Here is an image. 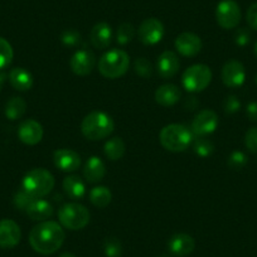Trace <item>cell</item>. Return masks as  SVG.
<instances>
[{"instance_id": "1", "label": "cell", "mask_w": 257, "mask_h": 257, "mask_svg": "<svg viewBox=\"0 0 257 257\" xmlns=\"http://www.w3.org/2000/svg\"><path fill=\"white\" fill-rule=\"evenodd\" d=\"M66 239V233L61 224L53 221H44L32 228L29 243L32 248L41 254H52L58 251Z\"/></svg>"}, {"instance_id": "2", "label": "cell", "mask_w": 257, "mask_h": 257, "mask_svg": "<svg viewBox=\"0 0 257 257\" xmlns=\"http://www.w3.org/2000/svg\"><path fill=\"white\" fill-rule=\"evenodd\" d=\"M115 128V123L110 115L102 111H92L83 117L81 132L83 137L92 142L106 139Z\"/></svg>"}, {"instance_id": "3", "label": "cell", "mask_w": 257, "mask_h": 257, "mask_svg": "<svg viewBox=\"0 0 257 257\" xmlns=\"http://www.w3.org/2000/svg\"><path fill=\"white\" fill-rule=\"evenodd\" d=\"M159 140L163 148L169 152L182 153L192 144L193 133L182 123H170L160 130Z\"/></svg>"}, {"instance_id": "4", "label": "cell", "mask_w": 257, "mask_h": 257, "mask_svg": "<svg viewBox=\"0 0 257 257\" xmlns=\"http://www.w3.org/2000/svg\"><path fill=\"white\" fill-rule=\"evenodd\" d=\"M54 183L56 180L51 172L43 168H36L24 175L22 188L34 198H43L52 192Z\"/></svg>"}, {"instance_id": "5", "label": "cell", "mask_w": 257, "mask_h": 257, "mask_svg": "<svg viewBox=\"0 0 257 257\" xmlns=\"http://www.w3.org/2000/svg\"><path fill=\"white\" fill-rule=\"evenodd\" d=\"M130 66V57L122 49H111L98 61V71L108 80H115L125 75Z\"/></svg>"}, {"instance_id": "6", "label": "cell", "mask_w": 257, "mask_h": 257, "mask_svg": "<svg viewBox=\"0 0 257 257\" xmlns=\"http://www.w3.org/2000/svg\"><path fill=\"white\" fill-rule=\"evenodd\" d=\"M90 211L80 203H67L58 211L59 223L71 231L85 228L90 222Z\"/></svg>"}, {"instance_id": "7", "label": "cell", "mask_w": 257, "mask_h": 257, "mask_svg": "<svg viewBox=\"0 0 257 257\" xmlns=\"http://www.w3.org/2000/svg\"><path fill=\"white\" fill-rule=\"evenodd\" d=\"M212 81V71L206 64H193L182 76L183 87L189 92H202Z\"/></svg>"}, {"instance_id": "8", "label": "cell", "mask_w": 257, "mask_h": 257, "mask_svg": "<svg viewBox=\"0 0 257 257\" xmlns=\"http://www.w3.org/2000/svg\"><path fill=\"white\" fill-rule=\"evenodd\" d=\"M216 19L223 29H233L241 22V9L234 0H222L216 9Z\"/></svg>"}, {"instance_id": "9", "label": "cell", "mask_w": 257, "mask_h": 257, "mask_svg": "<svg viewBox=\"0 0 257 257\" xmlns=\"http://www.w3.org/2000/svg\"><path fill=\"white\" fill-rule=\"evenodd\" d=\"M219 118L213 110H202L192 121V133L197 137H206L216 132Z\"/></svg>"}, {"instance_id": "10", "label": "cell", "mask_w": 257, "mask_h": 257, "mask_svg": "<svg viewBox=\"0 0 257 257\" xmlns=\"http://www.w3.org/2000/svg\"><path fill=\"white\" fill-rule=\"evenodd\" d=\"M165 33L164 26L162 22L157 18H148L140 24L138 36L139 39L147 46H153V44L159 43L163 39Z\"/></svg>"}, {"instance_id": "11", "label": "cell", "mask_w": 257, "mask_h": 257, "mask_svg": "<svg viewBox=\"0 0 257 257\" xmlns=\"http://www.w3.org/2000/svg\"><path fill=\"white\" fill-rule=\"evenodd\" d=\"M222 82L229 88L241 87L246 80V71H244L243 64L236 59L226 62L222 67L221 72Z\"/></svg>"}, {"instance_id": "12", "label": "cell", "mask_w": 257, "mask_h": 257, "mask_svg": "<svg viewBox=\"0 0 257 257\" xmlns=\"http://www.w3.org/2000/svg\"><path fill=\"white\" fill-rule=\"evenodd\" d=\"M96 66V57L88 49H80L70 59V67L77 76H87Z\"/></svg>"}, {"instance_id": "13", "label": "cell", "mask_w": 257, "mask_h": 257, "mask_svg": "<svg viewBox=\"0 0 257 257\" xmlns=\"http://www.w3.org/2000/svg\"><path fill=\"white\" fill-rule=\"evenodd\" d=\"M21 227L13 219H2L0 221V247L2 248H13L21 242Z\"/></svg>"}, {"instance_id": "14", "label": "cell", "mask_w": 257, "mask_h": 257, "mask_svg": "<svg viewBox=\"0 0 257 257\" xmlns=\"http://www.w3.org/2000/svg\"><path fill=\"white\" fill-rule=\"evenodd\" d=\"M18 137L24 144L37 145L43 139V127L38 121L28 118L19 125Z\"/></svg>"}, {"instance_id": "15", "label": "cell", "mask_w": 257, "mask_h": 257, "mask_svg": "<svg viewBox=\"0 0 257 257\" xmlns=\"http://www.w3.org/2000/svg\"><path fill=\"white\" fill-rule=\"evenodd\" d=\"M175 48L182 56L184 57H194L201 52L202 41L197 34L184 32L179 34L174 42Z\"/></svg>"}, {"instance_id": "16", "label": "cell", "mask_w": 257, "mask_h": 257, "mask_svg": "<svg viewBox=\"0 0 257 257\" xmlns=\"http://www.w3.org/2000/svg\"><path fill=\"white\" fill-rule=\"evenodd\" d=\"M54 165L66 173L76 172L81 167V157L71 149L56 150L53 154Z\"/></svg>"}, {"instance_id": "17", "label": "cell", "mask_w": 257, "mask_h": 257, "mask_svg": "<svg viewBox=\"0 0 257 257\" xmlns=\"http://www.w3.org/2000/svg\"><path fill=\"white\" fill-rule=\"evenodd\" d=\"M180 67V62L177 54L172 51L163 52L157 62L158 75L164 80L174 77Z\"/></svg>"}, {"instance_id": "18", "label": "cell", "mask_w": 257, "mask_h": 257, "mask_svg": "<svg viewBox=\"0 0 257 257\" xmlns=\"http://www.w3.org/2000/svg\"><path fill=\"white\" fill-rule=\"evenodd\" d=\"M196 242L192 236L187 233H177L170 237L168 242V248L173 254L179 257L188 256L194 251Z\"/></svg>"}, {"instance_id": "19", "label": "cell", "mask_w": 257, "mask_h": 257, "mask_svg": "<svg viewBox=\"0 0 257 257\" xmlns=\"http://www.w3.org/2000/svg\"><path fill=\"white\" fill-rule=\"evenodd\" d=\"M91 43L97 49H106L112 42V29L107 23H97L93 26L90 33Z\"/></svg>"}, {"instance_id": "20", "label": "cell", "mask_w": 257, "mask_h": 257, "mask_svg": "<svg viewBox=\"0 0 257 257\" xmlns=\"http://www.w3.org/2000/svg\"><path fill=\"white\" fill-rule=\"evenodd\" d=\"M182 97V91L179 90V87L173 83H167V85H163L155 91V101H157L159 105L165 106V107H169V106L175 105L178 101Z\"/></svg>"}, {"instance_id": "21", "label": "cell", "mask_w": 257, "mask_h": 257, "mask_svg": "<svg viewBox=\"0 0 257 257\" xmlns=\"http://www.w3.org/2000/svg\"><path fill=\"white\" fill-rule=\"evenodd\" d=\"M27 214L31 219L37 222H44L48 221L52 216H53V207L49 202L44 201V199L37 198L34 199L33 203L27 208Z\"/></svg>"}, {"instance_id": "22", "label": "cell", "mask_w": 257, "mask_h": 257, "mask_svg": "<svg viewBox=\"0 0 257 257\" xmlns=\"http://www.w3.org/2000/svg\"><path fill=\"white\" fill-rule=\"evenodd\" d=\"M106 174V165L98 157H91L83 168V177L88 183H97Z\"/></svg>"}, {"instance_id": "23", "label": "cell", "mask_w": 257, "mask_h": 257, "mask_svg": "<svg viewBox=\"0 0 257 257\" xmlns=\"http://www.w3.org/2000/svg\"><path fill=\"white\" fill-rule=\"evenodd\" d=\"M9 82L17 91H28L33 86V76L29 71L17 67L9 72Z\"/></svg>"}, {"instance_id": "24", "label": "cell", "mask_w": 257, "mask_h": 257, "mask_svg": "<svg viewBox=\"0 0 257 257\" xmlns=\"http://www.w3.org/2000/svg\"><path fill=\"white\" fill-rule=\"evenodd\" d=\"M63 189L71 199H81L86 194V185L78 175H68L64 178Z\"/></svg>"}, {"instance_id": "25", "label": "cell", "mask_w": 257, "mask_h": 257, "mask_svg": "<svg viewBox=\"0 0 257 257\" xmlns=\"http://www.w3.org/2000/svg\"><path fill=\"white\" fill-rule=\"evenodd\" d=\"M90 201L97 208H105L108 204L111 203V199H112V194H111L110 189L102 185H98V187L92 188L90 190Z\"/></svg>"}, {"instance_id": "26", "label": "cell", "mask_w": 257, "mask_h": 257, "mask_svg": "<svg viewBox=\"0 0 257 257\" xmlns=\"http://www.w3.org/2000/svg\"><path fill=\"white\" fill-rule=\"evenodd\" d=\"M125 143L121 138H112V139L107 140L103 147V153H105L106 158H108L112 162L121 159L125 154Z\"/></svg>"}, {"instance_id": "27", "label": "cell", "mask_w": 257, "mask_h": 257, "mask_svg": "<svg viewBox=\"0 0 257 257\" xmlns=\"http://www.w3.org/2000/svg\"><path fill=\"white\" fill-rule=\"evenodd\" d=\"M27 102L22 97H12L6 105V116L14 121L21 118L26 113Z\"/></svg>"}, {"instance_id": "28", "label": "cell", "mask_w": 257, "mask_h": 257, "mask_svg": "<svg viewBox=\"0 0 257 257\" xmlns=\"http://www.w3.org/2000/svg\"><path fill=\"white\" fill-rule=\"evenodd\" d=\"M14 52L11 43L7 39L0 37V70L8 67L13 61Z\"/></svg>"}, {"instance_id": "29", "label": "cell", "mask_w": 257, "mask_h": 257, "mask_svg": "<svg viewBox=\"0 0 257 257\" xmlns=\"http://www.w3.org/2000/svg\"><path fill=\"white\" fill-rule=\"evenodd\" d=\"M135 36V29L132 23H122L117 29V34H116V41L121 46L130 43Z\"/></svg>"}, {"instance_id": "30", "label": "cell", "mask_w": 257, "mask_h": 257, "mask_svg": "<svg viewBox=\"0 0 257 257\" xmlns=\"http://www.w3.org/2000/svg\"><path fill=\"white\" fill-rule=\"evenodd\" d=\"M193 149H194L197 155H199V157L202 158H207L214 152V145L209 139H206L204 137H199L198 139L194 142Z\"/></svg>"}, {"instance_id": "31", "label": "cell", "mask_w": 257, "mask_h": 257, "mask_svg": "<svg viewBox=\"0 0 257 257\" xmlns=\"http://www.w3.org/2000/svg\"><path fill=\"white\" fill-rule=\"evenodd\" d=\"M134 70L137 72V75H139L143 78H149L153 75V66L150 63L149 59H147L145 57H140L137 58L134 63Z\"/></svg>"}, {"instance_id": "32", "label": "cell", "mask_w": 257, "mask_h": 257, "mask_svg": "<svg viewBox=\"0 0 257 257\" xmlns=\"http://www.w3.org/2000/svg\"><path fill=\"white\" fill-rule=\"evenodd\" d=\"M103 252L107 257H121L122 254V246L117 238L110 237L105 241L103 244Z\"/></svg>"}, {"instance_id": "33", "label": "cell", "mask_w": 257, "mask_h": 257, "mask_svg": "<svg viewBox=\"0 0 257 257\" xmlns=\"http://www.w3.org/2000/svg\"><path fill=\"white\" fill-rule=\"evenodd\" d=\"M34 199L37 198H34L33 196H31L28 192H26L22 188V190L17 192V194L14 196V204H16L17 208L22 209V211H27V208L33 203Z\"/></svg>"}, {"instance_id": "34", "label": "cell", "mask_w": 257, "mask_h": 257, "mask_svg": "<svg viewBox=\"0 0 257 257\" xmlns=\"http://www.w3.org/2000/svg\"><path fill=\"white\" fill-rule=\"evenodd\" d=\"M61 41L64 46L76 47L77 44H80L81 34L80 32L75 31V29H66V31L62 33Z\"/></svg>"}, {"instance_id": "35", "label": "cell", "mask_w": 257, "mask_h": 257, "mask_svg": "<svg viewBox=\"0 0 257 257\" xmlns=\"http://www.w3.org/2000/svg\"><path fill=\"white\" fill-rule=\"evenodd\" d=\"M247 164V157L242 152H233L228 158V165L234 170H239Z\"/></svg>"}, {"instance_id": "36", "label": "cell", "mask_w": 257, "mask_h": 257, "mask_svg": "<svg viewBox=\"0 0 257 257\" xmlns=\"http://www.w3.org/2000/svg\"><path fill=\"white\" fill-rule=\"evenodd\" d=\"M244 144L246 148L253 154H257V126L251 127L248 132L246 133L244 137Z\"/></svg>"}, {"instance_id": "37", "label": "cell", "mask_w": 257, "mask_h": 257, "mask_svg": "<svg viewBox=\"0 0 257 257\" xmlns=\"http://www.w3.org/2000/svg\"><path fill=\"white\" fill-rule=\"evenodd\" d=\"M223 108L224 111H226V113H236L237 111L241 108V102H239V100L237 98V96L229 95L228 97L224 100Z\"/></svg>"}, {"instance_id": "38", "label": "cell", "mask_w": 257, "mask_h": 257, "mask_svg": "<svg viewBox=\"0 0 257 257\" xmlns=\"http://www.w3.org/2000/svg\"><path fill=\"white\" fill-rule=\"evenodd\" d=\"M251 41V33L247 28H239L237 29L236 33H234V42H236L237 46L244 47L249 43Z\"/></svg>"}, {"instance_id": "39", "label": "cell", "mask_w": 257, "mask_h": 257, "mask_svg": "<svg viewBox=\"0 0 257 257\" xmlns=\"http://www.w3.org/2000/svg\"><path fill=\"white\" fill-rule=\"evenodd\" d=\"M246 19L249 28H252L253 31H257V3H253L249 7L246 14Z\"/></svg>"}, {"instance_id": "40", "label": "cell", "mask_w": 257, "mask_h": 257, "mask_svg": "<svg viewBox=\"0 0 257 257\" xmlns=\"http://www.w3.org/2000/svg\"><path fill=\"white\" fill-rule=\"evenodd\" d=\"M246 115L249 121H257V102H249L246 107Z\"/></svg>"}, {"instance_id": "41", "label": "cell", "mask_w": 257, "mask_h": 257, "mask_svg": "<svg viewBox=\"0 0 257 257\" xmlns=\"http://www.w3.org/2000/svg\"><path fill=\"white\" fill-rule=\"evenodd\" d=\"M6 80H7V75H6V73L0 72V91H2V88H3Z\"/></svg>"}, {"instance_id": "42", "label": "cell", "mask_w": 257, "mask_h": 257, "mask_svg": "<svg viewBox=\"0 0 257 257\" xmlns=\"http://www.w3.org/2000/svg\"><path fill=\"white\" fill-rule=\"evenodd\" d=\"M59 257H76V256L73 253H71V252H64V253H62Z\"/></svg>"}, {"instance_id": "43", "label": "cell", "mask_w": 257, "mask_h": 257, "mask_svg": "<svg viewBox=\"0 0 257 257\" xmlns=\"http://www.w3.org/2000/svg\"><path fill=\"white\" fill-rule=\"evenodd\" d=\"M254 54H256V57H257V41H256V43H254Z\"/></svg>"}, {"instance_id": "44", "label": "cell", "mask_w": 257, "mask_h": 257, "mask_svg": "<svg viewBox=\"0 0 257 257\" xmlns=\"http://www.w3.org/2000/svg\"><path fill=\"white\" fill-rule=\"evenodd\" d=\"M256 83H257V76H256Z\"/></svg>"}]
</instances>
